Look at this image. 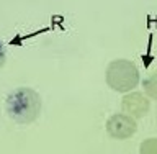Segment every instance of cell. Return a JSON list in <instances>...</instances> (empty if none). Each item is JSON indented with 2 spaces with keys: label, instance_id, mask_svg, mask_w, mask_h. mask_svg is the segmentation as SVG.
Returning a JSON list of instances; mask_svg holds the SVG:
<instances>
[{
  "label": "cell",
  "instance_id": "6da1fadb",
  "mask_svg": "<svg viewBox=\"0 0 157 154\" xmlns=\"http://www.w3.org/2000/svg\"><path fill=\"white\" fill-rule=\"evenodd\" d=\"M8 116L17 123H31L41 112V98L33 89L21 87L17 89L7 97L5 102Z\"/></svg>",
  "mask_w": 157,
  "mask_h": 154
},
{
  "label": "cell",
  "instance_id": "7a4b0ae2",
  "mask_svg": "<svg viewBox=\"0 0 157 154\" xmlns=\"http://www.w3.org/2000/svg\"><path fill=\"white\" fill-rule=\"evenodd\" d=\"M105 81L115 92L128 93L134 90L139 84V71L129 59H115L108 64L105 71Z\"/></svg>",
  "mask_w": 157,
  "mask_h": 154
},
{
  "label": "cell",
  "instance_id": "3957f363",
  "mask_svg": "<svg viewBox=\"0 0 157 154\" xmlns=\"http://www.w3.org/2000/svg\"><path fill=\"white\" fill-rule=\"evenodd\" d=\"M106 131L115 140H128L137 131V123L126 113H115L106 120Z\"/></svg>",
  "mask_w": 157,
  "mask_h": 154
},
{
  "label": "cell",
  "instance_id": "277c9868",
  "mask_svg": "<svg viewBox=\"0 0 157 154\" xmlns=\"http://www.w3.org/2000/svg\"><path fill=\"white\" fill-rule=\"evenodd\" d=\"M121 107L124 110L126 115H129L132 118L142 116L144 113L149 112V98L141 92H128L121 100Z\"/></svg>",
  "mask_w": 157,
  "mask_h": 154
},
{
  "label": "cell",
  "instance_id": "5b68a950",
  "mask_svg": "<svg viewBox=\"0 0 157 154\" xmlns=\"http://www.w3.org/2000/svg\"><path fill=\"white\" fill-rule=\"evenodd\" d=\"M142 87H144V93H146L147 97L157 100V71L149 74V76L144 79Z\"/></svg>",
  "mask_w": 157,
  "mask_h": 154
},
{
  "label": "cell",
  "instance_id": "8992f818",
  "mask_svg": "<svg viewBox=\"0 0 157 154\" xmlns=\"http://www.w3.org/2000/svg\"><path fill=\"white\" fill-rule=\"evenodd\" d=\"M139 154H157V138H147L141 143Z\"/></svg>",
  "mask_w": 157,
  "mask_h": 154
},
{
  "label": "cell",
  "instance_id": "52a82bcc",
  "mask_svg": "<svg viewBox=\"0 0 157 154\" xmlns=\"http://www.w3.org/2000/svg\"><path fill=\"white\" fill-rule=\"evenodd\" d=\"M3 64H5V46H3V43L0 41V69L3 67Z\"/></svg>",
  "mask_w": 157,
  "mask_h": 154
},
{
  "label": "cell",
  "instance_id": "ba28073f",
  "mask_svg": "<svg viewBox=\"0 0 157 154\" xmlns=\"http://www.w3.org/2000/svg\"><path fill=\"white\" fill-rule=\"evenodd\" d=\"M155 120H157V116H155Z\"/></svg>",
  "mask_w": 157,
  "mask_h": 154
}]
</instances>
